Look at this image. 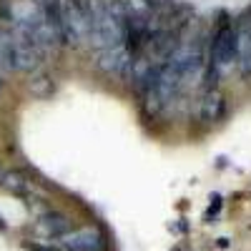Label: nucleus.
<instances>
[{
	"mask_svg": "<svg viewBox=\"0 0 251 251\" xmlns=\"http://www.w3.org/2000/svg\"><path fill=\"white\" fill-rule=\"evenodd\" d=\"M60 33L63 40L71 46H78L91 33V13L88 0H66L60 5Z\"/></svg>",
	"mask_w": 251,
	"mask_h": 251,
	"instance_id": "obj_1",
	"label": "nucleus"
},
{
	"mask_svg": "<svg viewBox=\"0 0 251 251\" xmlns=\"http://www.w3.org/2000/svg\"><path fill=\"white\" fill-rule=\"evenodd\" d=\"M239 58V46H236V28L231 23H224L219 25V30L214 33L211 40V60L219 71H226L231 63Z\"/></svg>",
	"mask_w": 251,
	"mask_h": 251,
	"instance_id": "obj_2",
	"label": "nucleus"
},
{
	"mask_svg": "<svg viewBox=\"0 0 251 251\" xmlns=\"http://www.w3.org/2000/svg\"><path fill=\"white\" fill-rule=\"evenodd\" d=\"M43 60V48H38L33 40L23 33L13 35V50H10V71H35Z\"/></svg>",
	"mask_w": 251,
	"mask_h": 251,
	"instance_id": "obj_3",
	"label": "nucleus"
},
{
	"mask_svg": "<svg viewBox=\"0 0 251 251\" xmlns=\"http://www.w3.org/2000/svg\"><path fill=\"white\" fill-rule=\"evenodd\" d=\"M63 251H108V239L98 226L75 228L60 239Z\"/></svg>",
	"mask_w": 251,
	"mask_h": 251,
	"instance_id": "obj_4",
	"label": "nucleus"
},
{
	"mask_svg": "<svg viewBox=\"0 0 251 251\" xmlns=\"http://www.w3.org/2000/svg\"><path fill=\"white\" fill-rule=\"evenodd\" d=\"M96 66L108 75H126L128 73V66H131V53L123 43L108 46L96 55Z\"/></svg>",
	"mask_w": 251,
	"mask_h": 251,
	"instance_id": "obj_5",
	"label": "nucleus"
},
{
	"mask_svg": "<svg viewBox=\"0 0 251 251\" xmlns=\"http://www.w3.org/2000/svg\"><path fill=\"white\" fill-rule=\"evenodd\" d=\"M35 228L48 239H63L66 234L73 231V221H71V216L60 214V211H48V214H43L38 219Z\"/></svg>",
	"mask_w": 251,
	"mask_h": 251,
	"instance_id": "obj_6",
	"label": "nucleus"
},
{
	"mask_svg": "<svg viewBox=\"0 0 251 251\" xmlns=\"http://www.w3.org/2000/svg\"><path fill=\"white\" fill-rule=\"evenodd\" d=\"M226 113V98L219 91H206L203 100H201V118L203 123H216L221 121Z\"/></svg>",
	"mask_w": 251,
	"mask_h": 251,
	"instance_id": "obj_7",
	"label": "nucleus"
},
{
	"mask_svg": "<svg viewBox=\"0 0 251 251\" xmlns=\"http://www.w3.org/2000/svg\"><path fill=\"white\" fill-rule=\"evenodd\" d=\"M28 88H30V93H33L35 98H48V96H53V91H55V83H53L50 75H35V78L28 83Z\"/></svg>",
	"mask_w": 251,
	"mask_h": 251,
	"instance_id": "obj_8",
	"label": "nucleus"
},
{
	"mask_svg": "<svg viewBox=\"0 0 251 251\" xmlns=\"http://www.w3.org/2000/svg\"><path fill=\"white\" fill-rule=\"evenodd\" d=\"M0 183H3L8 191H15V194H23L28 188V178L20 171H5L3 176H0Z\"/></svg>",
	"mask_w": 251,
	"mask_h": 251,
	"instance_id": "obj_9",
	"label": "nucleus"
},
{
	"mask_svg": "<svg viewBox=\"0 0 251 251\" xmlns=\"http://www.w3.org/2000/svg\"><path fill=\"white\" fill-rule=\"evenodd\" d=\"M221 211V196H211V206H208V211H206V221H211V216H216Z\"/></svg>",
	"mask_w": 251,
	"mask_h": 251,
	"instance_id": "obj_10",
	"label": "nucleus"
},
{
	"mask_svg": "<svg viewBox=\"0 0 251 251\" xmlns=\"http://www.w3.org/2000/svg\"><path fill=\"white\" fill-rule=\"evenodd\" d=\"M28 251H63L60 246H48V244H25Z\"/></svg>",
	"mask_w": 251,
	"mask_h": 251,
	"instance_id": "obj_11",
	"label": "nucleus"
},
{
	"mask_svg": "<svg viewBox=\"0 0 251 251\" xmlns=\"http://www.w3.org/2000/svg\"><path fill=\"white\" fill-rule=\"evenodd\" d=\"M228 246V239H219V249H226Z\"/></svg>",
	"mask_w": 251,
	"mask_h": 251,
	"instance_id": "obj_12",
	"label": "nucleus"
},
{
	"mask_svg": "<svg viewBox=\"0 0 251 251\" xmlns=\"http://www.w3.org/2000/svg\"><path fill=\"white\" fill-rule=\"evenodd\" d=\"M5 228H8V226H5V221H3V216H0V231H5Z\"/></svg>",
	"mask_w": 251,
	"mask_h": 251,
	"instance_id": "obj_13",
	"label": "nucleus"
},
{
	"mask_svg": "<svg viewBox=\"0 0 251 251\" xmlns=\"http://www.w3.org/2000/svg\"><path fill=\"white\" fill-rule=\"evenodd\" d=\"M0 88H3V80H0Z\"/></svg>",
	"mask_w": 251,
	"mask_h": 251,
	"instance_id": "obj_14",
	"label": "nucleus"
}]
</instances>
